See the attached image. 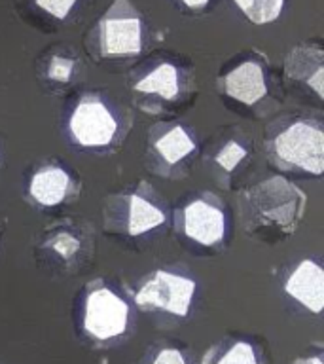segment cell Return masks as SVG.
I'll return each instance as SVG.
<instances>
[{
  "mask_svg": "<svg viewBox=\"0 0 324 364\" xmlns=\"http://www.w3.org/2000/svg\"><path fill=\"white\" fill-rule=\"evenodd\" d=\"M201 154V139L190 124L161 119L150 125L142 164L148 173L165 181H184Z\"/></svg>",
  "mask_w": 324,
  "mask_h": 364,
  "instance_id": "obj_9",
  "label": "cell"
},
{
  "mask_svg": "<svg viewBox=\"0 0 324 364\" xmlns=\"http://www.w3.org/2000/svg\"><path fill=\"white\" fill-rule=\"evenodd\" d=\"M42 76L51 91H63L65 87H70L80 76L78 57L65 51H51L44 61Z\"/></svg>",
  "mask_w": 324,
  "mask_h": 364,
  "instance_id": "obj_18",
  "label": "cell"
},
{
  "mask_svg": "<svg viewBox=\"0 0 324 364\" xmlns=\"http://www.w3.org/2000/svg\"><path fill=\"white\" fill-rule=\"evenodd\" d=\"M201 364H269L266 353L244 336H226L209 347Z\"/></svg>",
  "mask_w": 324,
  "mask_h": 364,
  "instance_id": "obj_17",
  "label": "cell"
},
{
  "mask_svg": "<svg viewBox=\"0 0 324 364\" xmlns=\"http://www.w3.org/2000/svg\"><path fill=\"white\" fill-rule=\"evenodd\" d=\"M171 228V205L146 181L108 193L102 205V232L129 247H146Z\"/></svg>",
  "mask_w": 324,
  "mask_h": 364,
  "instance_id": "obj_3",
  "label": "cell"
},
{
  "mask_svg": "<svg viewBox=\"0 0 324 364\" xmlns=\"http://www.w3.org/2000/svg\"><path fill=\"white\" fill-rule=\"evenodd\" d=\"M239 11L254 25L277 21L283 14L284 0H233Z\"/></svg>",
  "mask_w": 324,
  "mask_h": 364,
  "instance_id": "obj_19",
  "label": "cell"
},
{
  "mask_svg": "<svg viewBox=\"0 0 324 364\" xmlns=\"http://www.w3.org/2000/svg\"><path fill=\"white\" fill-rule=\"evenodd\" d=\"M68 144L90 154H116L133 129V114L104 91H85L63 110Z\"/></svg>",
  "mask_w": 324,
  "mask_h": 364,
  "instance_id": "obj_2",
  "label": "cell"
},
{
  "mask_svg": "<svg viewBox=\"0 0 324 364\" xmlns=\"http://www.w3.org/2000/svg\"><path fill=\"white\" fill-rule=\"evenodd\" d=\"M95 232L90 222L59 218L38 235L34 255L45 272L72 277L95 256Z\"/></svg>",
  "mask_w": 324,
  "mask_h": 364,
  "instance_id": "obj_10",
  "label": "cell"
},
{
  "mask_svg": "<svg viewBox=\"0 0 324 364\" xmlns=\"http://www.w3.org/2000/svg\"><path fill=\"white\" fill-rule=\"evenodd\" d=\"M144 19L131 0H114L91 28L87 50L99 61H127L144 51Z\"/></svg>",
  "mask_w": 324,
  "mask_h": 364,
  "instance_id": "obj_13",
  "label": "cell"
},
{
  "mask_svg": "<svg viewBox=\"0 0 324 364\" xmlns=\"http://www.w3.org/2000/svg\"><path fill=\"white\" fill-rule=\"evenodd\" d=\"M216 87L233 110L264 118L277 110L281 99L275 93L271 67L266 55L250 51L216 78Z\"/></svg>",
  "mask_w": 324,
  "mask_h": 364,
  "instance_id": "obj_8",
  "label": "cell"
},
{
  "mask_svg": "<svg viewBox=\"0 0 324 364\" xmlns=\"http://www.w3.org/2000/svg\"><path fill=\"white\" fill-rule=\"evenodd\" d=\"M125 290L139 311L182 321L193 309L198 281L186 269L158 267L148 272L133 289Z\"/></svg>",
  "mask_w": 324,
  "mask_h": 364,
  "instance_id": "obj_12",
  "label": "cell"
},
{
  "mask_svg": "<svg viewBox=\"0 0 324 364\" xmlns=\"http://www.w3.org/2000/svg\"><path fill=\"white\" fill-rule=\"evenodd\" d=\"M139 364H193L186 347L176 346L171 341H158L148 347Z\"/></svg>",
  "mask_w": 324,
  "mask_h": 364,
  "instance_id": "obj_20",
  "label": "cell"
},
{
  "mask_svg": "<svg viewBox=\"0 0 324 364\" xmlns=\"http://www.w3.org/2000/svg\"><path fill=\"white\" fill-rule=\"evenodd\" d=\"M292 364H324L323 351L318 349V351L313 353V355H306V357L296 358V360Z\"/></svg>",
  "mask_w": 324,
  "mask_h": 364,
  "instance_id": "obj_22",
  "label": "cell"
},
{
  "mask_svg": "<svg viewBox=\"0 0 324 364\" xmlns=\"http://www.w3.org/2000/svg\"><path fill=\"white\" fill-rule=\"evenodd\" d=\"M127 90L131 105L148 116L173 119L195 99V76L184 63L167 57L142 65L129 76Z\"/></svg>",
  "mask_w": 324,
  "mask_h": 364,
  "instance_id": "obj_6",
  "label": "cell"
},
{
  "mask_svg": "<svg viewBox=\"0 0 324 364\" xmlns=\"http://www.w3.org/2000/svg\"><path fill=\"white\" fill-rule=\"evenodd\" d=\"M125 294L104 277L91 279L85 284L76 306V326L87 343L114 347L131 336L135 306Z\"/></svg>",
  "mask_w": 324,
  "mask_h": 364,
  "instance_id": "obj_7",
  "label": "cell"
},
{
  "mask_svg": "<svg viewBox=\"0 0 324 364\" xmlns=\"http://www.w3.org/2000/svg\"><path fill=\"white\" fill-rule=\"evenodd\" d=\"M307 196L298 184L273 175L239 190L237 216L244 233L261 243H281L298 232Z\"/></svg>",
  "mask_w": 324,
  "mask_h": 364,
  "instance_id": "obj_1",
  "label": "cell"
},
{
  "mask_svg": "<svg viewBox=\"0 0 324 364\" xmlns=\"http://www.w3.org/2000/svg\"><path fill=\"white\" fill-rule=\"evenodd\" d=\"M4 226H6V220L2 218V215H0V235H2V232H4Z\"/></svg>",
  "mask_w": 324,
  "mask_h": 364,
  "instance_id": "obj_24",
  "label": "cell"
},
{
  "mask_svg": "<svg viewBox=\"0 0 324 364\" xmlns=\"http://www.w3.org/2000/svg\"><path fill=\"white\" fill-rule=\"evenodd\" d=\"M199 158L218 188L241 190L256 165V142L241 125H222L201 146Z\"/></svg>",
  "mask_w": 324,
  "mask_h": 364,
  "instance_id": "obj_11",
  "label": "cell"
},
{
  "mask_svg": "<svg viewBox=\"0 0 324 364\" xmlns=\"http://www.w3.org/2000/svg\"><path fill=\"white\" fill-rule=\"evenodd\" d=\"M180 2L190 10H203L210 4V0H180Z\"/></svg>",
  "mask_w": 324,
  "mask_h": 364,
  "instance_id": "obj_23",
  "label": "cell"
},
{
  "mask_svg": "<svg viewBox=\"0 0 324 364\" xmlns=\"http://www.w3.org/2000/svg\"><path fill=\"white\" fill-rule=\"evenodd\" d=\"M284 78L296 87L324 101V51L317 44H300L284 59Z\"/></svg>",
  "mask_w": 324,
  "mask_h": 364,
  "instance_id": "obj_15",
  "label": "cell"
},
{
  "mask_svg": "<svg viewBox=\"0 0 324 364\" xmlns=\"http://www.w3.org/2000/svg\"><path fill=\"white\" fill-rule=\"evenodd\" d=\"M0 164H2V156H0Z\"/></svg>",
  "mask_w": 324,
  "mask_h": 364,
  "instance_id": "obj_25",
  "label": "cell"
},
{
  "mask_svg": "<svg viewBox=\"0 0 324 364\" xmlns=\"http://www.w3.org/2000/svg\"><path fill=\"white\" fill-rule=\"evenodd\" d=\"M284 292L307 311H323L324 306V269L318 258H303L296 264L284 279Z\"/></svg>",
  "mask_w": 324,
  "mask_h": 364,
  "instance_id": "obj_16",
  "label": "cell"
},
{
  "mask_svg": "<svg viewBox=\"0 0 324 364\" xmlns=\"http://www.w3.org/2000/svg\"><path fill=\"white\" fill-rule=\"evenodd\" d=\"M40 10L45 11L53 19H67L78 0H34Z\"/></svg>",
  "mask_w": 324,
  "mask_h": 364,
  "instance_id": "obj_21",
  "label": "cell"
},
{
  "mask_svg": "<svg viewBox=\"0 0 324 364\" xmlns=\"http://www.w3.org/2000/svg\"><path fill=\"white\" fill-rule=\"evenodd\" d=\"M25 201L38 210H55L78 201L82 181L61 159H40L25 176Z\"/></svg>",
  "mask_w": 324,
  "mask_h": 364,
  "instance_id": "obj_14",
  "label": "cell"
},
{
  "mask_svg": "<svg viewBox=\"0 0 324 364\" xmlns=\"http://www.w3.org/2000/svg\"><path fill=\"white\" fill-rule=\"evenodd\" d=\"M171 228L184 249L209 258L222 255L235 233L230 205L210 190L182 196L175 209H171Z\"/></svg>",
  "mask_w": 324,
  "mask_h": 364,
  "instance_id": "obj_5",
  "label": "cell"
},
{
  "mask_svg": "<svg viewBox=\"0 0 324 364\" xmlns=\"http://www.w3.org/2000/svg\"><path fill=\"white\" fill-rule=\"evenodd\" d=\"M264 152L275 169L296 176L324 171V122L313 110L279 114L264 127Z\"/></svg>",
  "mask_w": 324,
  "mask_h": 364,
  "instance_id": "obj_4",
  "label": "cell"
}]
</instances>
